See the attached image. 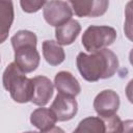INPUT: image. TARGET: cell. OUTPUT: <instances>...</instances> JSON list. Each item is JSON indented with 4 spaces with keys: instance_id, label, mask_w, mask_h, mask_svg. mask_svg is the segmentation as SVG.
<instances>
[{
    "instance_id": "cell-1",
    "label": "cell",
    "mask_w": 133,
    "mask_h": 133,
    "mask_svg": "<svg viewBox=\"0 0 133 133\" xmlns=\"http://www.w3.org/2000/svg\"><path fill=\"white\" fill-rule=\"evenodd\" d=\"M76 61L81 77L88 82L110 78L118 69L117 56L106 48L91 52V54L80 52Z\"/></svg>"
},
{
    "instance_id": "cell-2",
    "label": "cell",
    "mask_w": 133,
    "mask_h": 133,
    "mask_svg": "<svg viewBox=\"0 0 133 133\" xmlns=\"http://www.w3.org/2000/svg\"><path fill=\"white\" fill-rule=\"evenodd\" d=\"M37 37L29 30H19L11 37L15 51V63L26 74L35 71L39 64V53L36 50Z\"/></svg>"
},
{
    "instance_id": "cell-3",
    "label": "cell",
    "mask_w": 133,
    "mask_h": 133,
    "mask_svg": "<svg viewBox=\"0 0 133 133\" xmlns=\"http://www.w3.org/2000/svg\"><path fill=\"white\" fill-rule=\"evenodd\" d=\"M3 86L9 91L10 97L18 103H27L31 100L33 83L31 78H27L25 73L15 63H9L3 73Z\"/></svg>"
},
{
    "instance_id": "cell-4",
    "label": "cell",
    "mask_w": 133,
    "mask_h": 133,
    "mask_svg": "<svg viewBox=\"0 0 133 133\" xmlns=\"http://www.w3.org/2000/svg\"><path fill=\"white\" fill-rule=\"evenodd\" d=\"M116 38V31L110 26H89L82 35V45L88 52L104 49Z\"/></svg>"
},
{
    "instance_id": "cell-5",
    "label": "cell",
    "mask_w": 133,
    "mask_h": 133,
    "mask_svg": "<svg viewBox=\"0 0 133 133\" xmlns=\"http://www.w3.org/2000/svg\"><path fill=\"white\" fill-rule=\"evenodd\" d=\"M43 15L49 25L57 27L72 19L73 10L63 0H50L44 5Z\"/></svg>"
},
{
    "instance_id": "cell-6",
    "label": "cell",
    "mask_w": 133,
    "mask_h": 133,
    "mask_svg": "<svg viewBox=\"0 0 133 133\" xmlns=\"http://www.w3.org/2000/svg\"><path fill=\"white\" fill-rule=\"evenodd\" d=\"M77 17L96 18L103 16L109 6V0H68Z\"/></svg>"
},
{
    "instance_id": "cell-7",
    "label": "cell",
    "mask_w": 133,
    "mask_h": 133,
    "mask_svg": "<svg viewBox=\"0 0 133 133\" xmlns=\"http://www.w3.org/2000/svg\"><path fill=\"white\" fill-rule=\"evenodd\" d=\"M50 109L55 114L57 121L65 122L72 119L76 115L78 110V104L75 100V97L58 92L53 103L51 104Z\"/></svg>"
},
{
    "instance_id": "cell-8",
    "label": "cell",
    "mask_w": 133,
    "mask_h": 133,
    "mask_svg": "<svg viewBox=\"0 0 133 133\" xmlns=\"http://www.w3.org/2000/svg\"><path fill=\"white\" fill-rule=\"evenodd\" d=\"M119 104V96L112 89L102 90L94 100V108L99 116H107L116 113Z\"/></svg>"
},
{
    "instance_id": "cell-9",
    "label": "cell",
    "mask_w": 133,
    "mask_h": 133,
    "mask_svg": "<svg viewBox=\"0 0 133 133\" xmlns=\"http://www.w3.org/2000/svg\"><path fill=\"white\" fill-rule=\"evenodd\" d=\"M33 83V92L30 102L37 106H45L53 96L54 85L46 76H36L31 78Z\"/></svg>"
},
{
    "instance_id": "cell-10",
    "label": "cell",
    "mask_w": 133,
    "mask_h": 133,
    "mask_svg": "<svg viewBox=\"0 0 133 133\" xmlns=\"http://www.w3.org/2000/svg\"><path fill=\"white\" fill-rule=\"evenodd\" d=\"M30 122L42 132H52L53 130H59L55 128L57 118L50 108L41 106V108L35 109L30 115Z\"/></svg>"
},
{
    "instance_id": "cell-11",
    "label": "cell",
    "mask_w": 133,
    "mask_h": 133,
    "mask_svg": "<svg viewBox=\"0 0 133 133\" xmlns=\"http://www.w3.org/2000/svg\"><path fill=\"white\" fill-rule=\"evenodd\" d=\"M54 85L58 92L76 97L81 91V86L75 76L68 71H60L55 75Z\"/></svg>"
},
{
    "instance_id": "cell-12",
    "label": "cell",
    "mask_w": 133,
    "mask_h": 133,
    "mask_svg": "<svg viewBox=\"0 0 133 133\" xmlns=\"http://www.w3.org/2000/svg\"><path fill=\"white\" fill-rule=\"evenodd\" d=\"M81 31V26L78 21L70 19L65 23L55 28V37L59 45L66 46L75 42Z\"/></svg>"
},
{
    "instance_id": "cell-13",
    "label": "cell",
    "mask_w": 133,
    "mask_h": 133,
    "mask_svg": "<svg viewBox=\"0 0 133 133\" xmlns=\"http://www.w3.org/2000/svg\"><path fill=\"white\" fill-rule=\"evenodd\" d=\"M12 0H0V44L6 41L14 22Z\"/></svg>"
},
{
    "instance_id": "cell-14",
    "label": "cell",
    "mask_w": 133,
    "mask_h": 133,
    "mask_svg": "<svg viewBox=\"0 0 133 133\" xmlns=\"http://www.w3.org/2000/svg\"><path fill=\"white\" fill-rule=\"evenodd\" d=\"M43 55L46 61L52 66L60 64L65 58V53L61 45L52 39L43 42Z\"/></svg>"
},
{
    "instance_id": "cell-15",
    "label": "cell",
    "mask_w": 133,
    "mask_h": 133,
    "mask_svg": "<svg viewBox=\"0 0 133 133\" xmlns=\"http://www.w3.org/2000/svg\"><path fill=\"white\" fill-rule=\"evenodd\" d=\"M75 132H95L104 133L106 132V127L103 118L101 116H89L82 119Z\"/></svg>"
},
{
    "instance_id": "cell-16",
    "label": "cell",
    "mask_w": 133,
    "mask_h": 133,
    "mask_svg": "<svg viewBox=\"0 0 133 133\" xmlns=\"http://www.w3.org/2000/svg\"><path fill=\"white\" fill-rule=\"evenodd\" d=\"M47 3V0H20L22 9L25 12L33 14L38 11Z\"/></svg>"
}]
</instances>
